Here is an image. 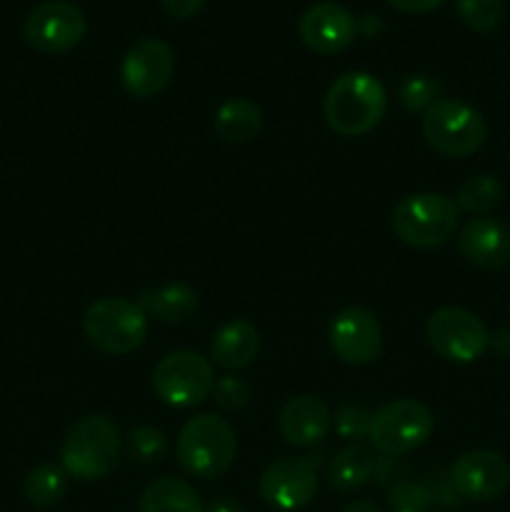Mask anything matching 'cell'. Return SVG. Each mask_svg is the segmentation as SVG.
Instances as JSON below:
<instances>
[{
  "label": "cell",
  "instance_id": "cell-1",
  "mask_svg": "<svg viewBox=\"0 0 510 512\" xmlns=\"http://www.w3.org/2000/svg\"><path fill=\"white\" fill-rule=\"evenodd\" d=\"M325 120L343 138L370 133L388 110V93L375 75L353 70L335 80L325 93Z\"/></svg>",
  "mask_w": 510,
  "mask_h": 512
},
{
  "label": "cell",
  "instance_id": "cell-2",
  "mask_svg": "<svg viewBox=\"0 0 510 512\" xmlns=\"http://www.w3.org/2000/svg\"><path fill=\"white\" fill-rule=\"evenodd\" d=\"M175 453L185 473L200 480H213L230 470L238 453V440L235 430L223 418L203 413L183 425Z\"/></svg>",
  "mask_w": 510,
  "mask_h": 512
},
{
  "label": "cell",
  "instance_id": "cell-3",
  "mask_svg": "<svg viewBox=\"0 0 510 512\" xmlns=\"http://www.w3.org/2000/svg\"><path fill=\"white\" fill-rule=\"evenodd\" d=\"M120 458V433L105 415H88L68 430L60 450L63 470L75 480H103Z\"/></svg>",
  "mask_w": 510,
  "mask_h": 512
},
{
  "label": "cell",
  "instance_id": "cell-4",
  "mask_svg": "<svg viewBox=\"0 0 510 512\" xmlns=\"http://www.w3.org/2000/svg\"><path fill=\"white\" fill-rule=\"evenodd\" d=\"M458 205L438 193H415L400 200L390 215L395 238L418 250H435L450 243L458 228Z\"/></svg>",
  "mask_w": 510,
  "mask_h": 512
},
{
  "label": "cell",
  "instance_id": "cell-5",
  "mask_svg": "<svg viewBox=\"0 0 510 512\" xmlns=\"http://www.w3.org/2000/svg\"><path fill=\"white\" fill-rule=\"evenodd\" d=\"M423 138L445 158H468L488 140V123L473 105L440 98L423 115Z\"/></svg>",
  "mask_w": 510,
  "mask_h": 512
},
{
  "label": "cell",
  "instance_id": "cell-6",
  "mask_svg": "<svg viewBox=\"0 0 510 512\" xmlns=\"http://www.w3.org/2000/svg\"><path fill=\"white\" fill-rule=\"evenodd\" d=\"M85 338L108 355H130L148 338V315L135 300L100 298L83 315Z\"/></svg>",
  "mask_w": 510,
  "mask_h": 512
},
{
  "label": "cell",
  "instance_id": "cell-7",
  "mask_svg": "<svg viewBox=\"0 0 510 512\" xmlns=\"http://www.w3.org/2000/svg\"><path fill=\"white\" fill-rule=\"evenodd\" d=\"M433 428L435 418L428 405L400 398L375 410L368 440L378 453L398 458V455H408L428 443Z\"/></svg>",
  "mask_w": 510,
  "mask_h": 512
},
{
  "label": "cell",
  "instance_id": "cell-8",
  "mask_svg": "<svg viewBox=\"0 0 510 512\" xmlns=\"http://www.w3.org/2000/svg\"><path fill=\"white\" fill-rule=\"evenodd\" d=\"M215 385L213 365L193 350L165 355L153 370V390L170 408H195L210 398Z\"/></svg>",
  "mask_w": 510,
  "mask_h": 512
},
{
  "label": "cell",
  "instance_id": "cell-9",
  "mask_svg": "<svg viewBox=\"0 0 510 512\" xmlns=\"http://www.w3.org/2000/svg\"><path fill=\"white\" fill-rule=\"evenodd\" d=\"M425 338L430 348L453 363H473L490 345V333L483 320L465 308H438L428 318Z\"/></svg>",
  "mask_w": 510,
  "mask_h": 512
},
{
  "label": "cell",
  "instance_id": "cell-10",
  "mask_svg": "<svg viewBox=\"0 0 510 512\" xmlns=\"http://www.w3.org/2000/svg\"><path fill=\"white\" fill-rule=\"evenodd\" d=\"M260 498L268 508L293 512L310 505L318 493V460L308 458H278L260 475Z\"/></svg>",
  "mask_w": 510,
  "mask_h": 512
},
{
  "label": "cell",
  "instance_id": "cell-11",
  "mask_svg": "<svg viewBox=\"0 0 510 512\" xmlns=\"http://www.w3.org/2000/svg\"><path fill=\"white\" fill-rule=\"evenodd\" d=\"M85 15L78 5L50 0L38 5L25 20V40L40 53H68L85 38Z\"/></svg>",
  "mask_w": 510,
  "mask_h": 512
},
{
  "label": "cell",
  "instance_id": "cell-12",
  "mask_svg": "<svg viewBox=\"0 0 510 512\" xmlns=\"http://www.w3.org/2000/svg\"><path fill=\"white\" fill-rule=\"evenodd\" d=\"M175 58L165 40L143 38L125 53L120 65V83L125 93L138 100L155 98L173 78Z\"/></svg>",
  "mask_w": 510,
  "mask_h": 512
},
{
  "label": "cell",
  "instance_id": "cell-13",
  "mask_svg": "<svg viewBox=\"0 0 510 512\" xmlns=\"http://www.w3.org/2000/svg\"><path fill=\"white\" fill-rule=\"evenodd\" d=\"M450 485L463 500L490 503L508 490L510 465L495 450H470L450 468Z\"/></svg>",
  "mask_w": 510,
  "mask_h": 512
},
{
  "label": "cell",
  "instance_id": "cell-14",
  "mask_svg": "<svg viewBox=\"0 0 510 512\" xmlns=\"http://www.w3.org/2000/svg\"><path fill=\"white\" fill-rule=\"evenodd\" d=\"M330 348L343 363H373L383 348L378 318L365 308H345L330 323Z\"/></svg>",
  "mask_w": 510,
  "mask_h": 512
},
{
  "label": "cell",
  "instance_id": "cell-15",
  "mask_svg": "<svg viewBox=\"0 0 510 512\" xmlns=\"http://www.w3.org/2000/svg\"><path fill=\"white\" fill-rule=\"evenodd\" d=\"M298 33L313 53L335 55L353 43L358 35V23L343 5L315 3L300 18Z\"/></svg>",
  "mask_w": 510,
  "mask_h": 512
},
{
  "label": "cell",
  "instance_id": "cell-16",
  "mask_svg": "<svg viewBox=\"0 0 510 512\" xmlns=\"http://www.w3.org/2000/svg\"><path fill=\"white\" fill-rule=\"evenodd\" d=\"M458 250L475 268H505L510 263V228L493 218H473L460 230Z\"/></svg>",
  "mask_w": 510,
  "mask_h": 512
},
{
  "label": "cell",
  "instance_id": "cell-17",
  "mask_svg": "<svg viewBox=\"0 0 510 512\" xmlns=\"http://www.w3.org/2000/svg\"><path fill=\"white\" fill-rule=\"evenodd\" d=\"M333 425L328 405L313 395H298L283 405L278 415L280 438L295 448H310L328 435Z\"/></svg>",
  "mask_w": 510,
  "mask_h": 512
},
{
  "label": "cell",
  "instance_id": "cell-18",
  "mask_svg": "<svg viewBox=\"0 0 510 512\" xmlns=\"http://www.w3.org/2000/svg\"><path fill=\"white\" fill-rule=\"evenodd\" d=\"M260 350V335L248 320H230L213 335L210 358L223 370H240L255 360Z\"/></svg>",
  "mask_w": 510,
  "mask_h": 512
},
{
  "label": "cell",
  "instance_id": "cell-19",
  "mask_svg": "<svg viewBox=\"0 0 510 512\" xmlns=\"http://www.w3.org/2000/svg\"><path fill=\"white\" fill-rule=\"evenodd\" d=\"M135 303L143 308L148 318H155L158 323H185V320L198 313V293L185 283H170L143 290Z\"/></svg>",
  "mask_w": 510,
  "mask_h": 512
},
{
  "label": "cell",
  "instance_id": "cell-20",
  "mask_svg": "<svg viewBox=\"0 0 510 512\" xmlns=\"http://www.w3.org/2000/svg\"><path fill=\"white\" fill-rule=\"evenodd\" d=\"M375 473H378V458L373 450L360 443L338 450L328 463V483L338 493H355L365 488Z\"/></svg>",
  "mask_w": 510,
  "mask_h": 512
},
{
  "label": "cell",
  "instance_id": "cell-21",
  "mask_svg": "<svg viewBox=\"0 0 510 512\" xmlns=\"http://www.w3.org/2000/svg\"><path fill=\"white\" fill-rule=\"evenodd\" d=\"M213 128L225 143H250L263 128V113L248 98H230L215 110Z\"/></svg>",
  "mask_w": 510,
  "mask_h": 512
},
{
  "label": "cell",
  "instance_id": "cell-22",
  "mask_svg": "<svg viewBox=\"0 0 510 512\" xmlns=\"http://www.w3.org/2000/svg\"><path fill=\"white\" fill-rule=\"evenodd\" d=\"M140 512H205V505L185 480L160 478L140 495Z\"/></svg>",
  "mask_w": 510,
  "mask_h": 512
},
{
  "label": "cell",
  "instance_id": "cell-23",
  "mask_svg": "<svg viewBox=\"0 0 510 512\" xmlns=\"http://www.w3.org/2000/svg\"><path fill=\"white\" fill-rule=\"evenodd\" d=\"M68 493V473L60 465H38L23 483V495L35 508H53Z\"/></svg>",
  "mask_w": 510,
  "mask_h": 512
},
{
  "label": "cell",
  "instance_id": "cell-24",
  "mask_svg": "<svg viewBox=\"0 0 510 512\" xmlns=\"http://www.w3.org/2000/svg\"><path fill=\"white\" fill-rule=\"evenodd\" d=\"M503 200V183L495 175L480 173L465 180L455 195V205L465 213H490Z\"/></svg>",
  "mask_w": 510,
  "mask_h": 512
},
{
  "label": "cell",
  "instance_id": "cell-25",
  "mask_svg": "<svg viewBox=\"0 0 510 512\" xmlns=\"http://www.w3.org/2000/svg\"><path fill=\"white\" fill-rule=\"evenodd\" d=\"M125 448H128L130 458L138 463H160L168 455V438L163 435V430L153 428V425H138L125 438Z\"/></svg>",
  "mask_w": 510,
  "mask_h": 512
},
{
  "label": "cell",
  "instance_id": "cell-26",
  "mask_svg": "<svg viewBox=\"0 0 510 512\" xmlns=\"http://www.w3.org/2000/svg\"><path fill=\"white\" fill-rule=\"evenodd\" d=\"M398 100L408 113H425L440 100V83L430 75H408L398 88Z\"/></svg>",
  "mask_w": 510,
  "mask_h": 512
},
{
  "label": "cell",
  "instance_id": "cell-27",
  "mask_svg": "<svg viewBox=\"0 0 510 512\" xmlns=\"http://www.w3.org/2000/svg\"><path fill=\"white\" fill-rule=\"evenodd\" d=\"M458 15L475 33H493L503 20V0H458Z\"/></svg>",
  "mask_w": 510,
  "mask_h": 512
},
{
  "label": "cell",
  "instance_id": "cell-28",
  "mask_svg": "<svg viewBox=\"0 0 510 512\" xmlns=\"http://www.w3.org/2000/svg\"><path fill=\"white\" fill-rule=\"evenodd\" d=\"M373 413L358 403H345L335 410V435L345 443H360L370 435Z\"/></svg>",
  "mask_w": 510,
  "mask_h": 512
},
{
  "label": "cell",
  "instance_id": "cell-29",
  "mask_svg": "<svg viewBox=\"0 0 510 512\" xmlns=\"http://www.w3.org/2000/svg\"><path fill=\"white\" fill-rule=\"evenodd\" d=\"M430 505H433V493L418 480H400L388 495L390 512H428Z\"/></svg>",
  "mask_w": 510,
  "mask_h": 512
},
{
  "label": "cell",
  "instance_id": "cell-30",
  "mask_svg": "<svg viewBox=\"0 0 510 512\" xmlns=\"http://www.w3.org/2000/svg\"><path fill=\"white\" fill-rule=\"evenodd\" d=\"M213 400L218 408L223 410H240L248 405L250 400V388L243 378H235V375H223V378L215 380L213 385Z\"/></svg>",
  "mask_w": 510,
  "mask_h": 512
},
{
  "label": "cell",
  "instance_id": "cell-31",
  "mask_svg": "<svg viewBox=\"0 0 510 512\" xmlns=\"http://www.w3.org/2000/svg\"><path fill=\"white\" fill-rule=\"evenodd\" d=\"M165 8V13L173 15V18L178 20H188L193 18V15L200 13V8H203L205 0H160Z\"/></svg>",
  "mask_w": 510,
  "mask_h": 512
},
{
  "label": "cell",
  "instance_id": "cell-32",
  "mask_svg": "<svg viewBox=\"0 0 510 512\" xmlns=\"http://www.w3.org/2000/svg\"><path fill=\"white\" fill-rule=\"evenodd\" d=\"M388 3L403 13H428V10L438 8L443 0H388Z\"/></svg>",
  "mask_w": 510,
  "mask_h": 512
},
{
  "label": "cell",
  "instance_id": "cell-33",
  "mask_svg": "<svg viewBox=\"0 0 510 512\" xmlns=\"http://www.w3.org/2000/svg\"><path fill=\"white\" fill-rule=\"evenodd\" d=\"M490 345H493L498 355L510 358V325H505V328H500L498 333L490 335Z\"/></svg>",
  "mask_w": 510,
  "mask_h": 512
},
{
  "label": "cell",
  "instance_id": "cell-34",
  "mask_svg": "<svg viewBox=\"0 0 510 512\" xmlns=\"http://www.w3.org/2000/svg\"><path fill=\"white\" fill-rule=\"evenodd\" d=\"M205 512H245L243 510V505L238 503V500H233V498H215V500H210L208 505H205Z\"/></svg>",
  "mask_w": 510,
  "mask_h": 512
},
{
  "label": "cell",
  "instance_id": "cell-35",
  "mask_svg": "<svg viewBox=\"0 0 510 512\" xmlns=\"http://www.w3.org/2000/svg\"><path fill=\"white\" fill-rule=\"evenodd\" d=\"M355 23H358V33H365V35H375L380 30L378 15H363V18H358Z\"/></svg>",
  "mask_w": 510,
  "mask_h": 512
},
{
  "label": "cell",
  "instance_id": "cell-36",
  "mask_svg": "<svg viewBox=\"0 0 510 512\" xmlns=\"http://www.w3.org/2000/svg\"><path fill=\"white\" fill-rule=\"evenodd\" d=\"M343 512H383V510H380L375 503H370V500H355V503H350Z\"/></svg>",
  "mask_w": 510,
  "mask_h": 512
}]
</instances>
